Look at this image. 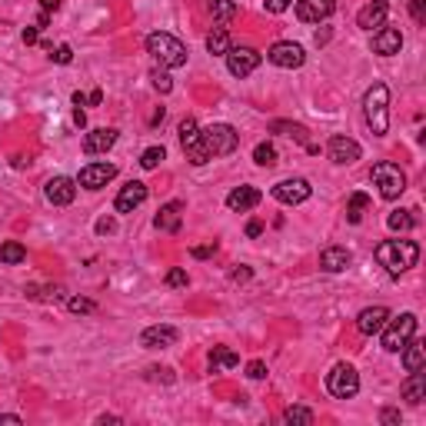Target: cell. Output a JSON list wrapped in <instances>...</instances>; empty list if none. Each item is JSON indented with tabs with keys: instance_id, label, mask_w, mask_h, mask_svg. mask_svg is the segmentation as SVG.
<instances>
[{
	"instance_id": "ffe728a7",
	"label": "cell",
	"mask_w": 426,
	"mask_h": 426,
	"mask_svg": "<svg viewBox=\"0 0 426 426\" xmlns=\"http://www.w3.org/2000/svg\"><path fill=\"white\" fill-rule=\"evenodd\" d=\"M403 51V34L396 30V27H380L373 37V53L380 57H393V53Z\"/></svg>"
},
{
	"instance_id": "7a4b0ae2",
	"label": "cell",
	"mask_w": 426,
	"mask_h": 426,
	"mask_svg": "<svg viewBox=\"0 0 426 426\" xmlns=\"http://www.w3.org/2000/svg\"><path fill=\"white\" fill-rule=\"evenodd\" d=\"M363 114H366V123L376 136L390 130V90H387V84H373L363 94Z\"/></svg>"
},
{
	"instance_id": "ee69618b",
	"label": "cell",
	"mask_w": 426,
	"mask_h": 426,
	"mask_svg": "<svg viewBox=\"0 0 426 426\" xmlns=\"http://www.w3.org/2000/svg\"><path fill=\"white\" fill-rule=\"evenodd\" d=\"M190 254L197 256V260H206V256H213V254H217V243H206V247H193Z\"/></svg>"
},
{
	"instance_id": "52a82bcc",
	"label": "cell",
	"mask_w": 426,
	"mask_h": 426,
	"mask_svg": "<svg viewBox=\"0 0 426 426\" xmlns=\"http://www.w3.org/2000/svg\"><path fill=\"white\" fill-rule=\"evenodd\" d=\"M326 390L333 393L337 400H350L360 393V373L350 363H337L330 373H326Z\"/></svg>"
},
{
	"instance_id": "4316f807",
	"label": "cell",
	"mask_w": 426,
	"mask_h": 426,
	"mask_svg": "<svg viewBox=\"0 0 426 426\" xmlns=\"http://www.w3.org/2000/svg\"><path fill=\"white\" fill-rule=\"evenodd\" d=\"M403 366H407V373L423 370V343H416V340L403 343Z\"/></svg>"
},
{
	"instance_id": "d590c367",
	"label": "cell",
	"mask_w": 426,
	"mask_h": 426,
	"mask_svg": "<svg viewBox=\"0 0 426 426\" xmlns=\"http://www.w3.org/2000/svg\"><path fill=\"white\" fill-rule=\"evenodd\" d=\"M283 420H287V423L310 426V423H313V413H310L307 407H290V409H287V413H283Z\"/></svg>"
},
{
	"instance_id": "e0dca14e",
	"label": "cell",
	"mask_w": 426,
	"mask_h": 426,
	"mask_svg": "<svg viewBox=\"0 0 426 426\" xmlns=\"http://www.w3.org/2000/svg\"><path fill=\"white\" fill-rule=\"evenodd\" d=\"M387 320H390V310L387 307H366V310H360L357 330L363 337H376V333L387 326Z\"/></svg>"
},
{
	"instance_id": "4dcf8cb0",
	"label": "cell",
	"mask_w": 426,
	"mask_h": 426,
	"mask_svg": "<svg viewBox=\"0 0 426 426\" xmlns=\"http://www.w3.org/2000/svg\"><path fill=\"white\" fill-rule=\"evenodd\" d=\"M210 14H213V20L223 27L227 20L237 14V0H210Z\"/></svg>"
},
{
	"instance_id": "ba28073f",
	"label": "cell",
	"mask_w": 426,
	"mask_h": 426,
	"mask_svg": "<svg viewBox=\"0 0 426 426\" xmlns=\"http://www.w3.org/2000/svg\"><path fill=\"white\" fill-rule=\"evenodd\" d=\"M180 147H184L190 163H197V167H204L206 160H210V154H206V147H204V130L197 127L193 117H187L180 123Z\"/></svg>"
},
{
	"instance_id": "bcb514c9",
	"label": "cell",
	"mask_w": 426,
	"mask_h": 426,
	"mask_svg": "<svg viewBox=\"0 0 426 426\" xmlns=\"http://www.w3.org/2000/svg\"><path fill=\"white\" fill-rule=\"evenodd\" d=\"M287 7H290V0H267V10L270 14H283Z\"/></svg>"
},
{
	"instance_id": "30bf717a",
	"label": "cell",
	"mask_w": 426,
	"mask_h": 426,
	"mask_svg": "<svg viewBox=\"0 0 426 426\" xmlns=\"http://www.w3.org/2000/svg\"><path fill=\"white\" fill-rule=\"evenodd\" d=\"M270 193H273V200H280V204H287V206H296V204H303V200H310L313 187H310V180H303V177H290V180H280Z\"/></svg>"
},
{
	"instance_id": "7dc6e473",
	"label": "cell",
	"mask_w": 426,
	"mask_h": 426,
	"mask_svg": "<svg viewBox=\"0 0 426 426\" xmlns=\"http://www.w3.org/2000/svg\"><path fill=\"white\" fill-rule=\"evenodd\" d=\"M380 420H383V423H387V426L400 423V409H383V413H380Z\"/></svg>"
},
{
	"instance_id": "ac0fdd59",
	"label": "cell",
	"mask_w": 426,
	"mask_h": 426,
	"mask_svg": "<svg viewBox=\"0 0 426 426\" xmlns=\"http://www.w3.org/2000/svg\"><path fill=\"white\" fill-rule=\"evenodd\" d=\"M387 14H390V3H387V0H370L357 14V27H363V30H380L383 20H387Z\"/></svg>"
},
{
	"instance_id": "277c9868",
	"label": "cell",
	"mask_w": 426,
	"mask_h": 426,
	"mask_svg": "<svg viewBox=\"0 0 426 426\" xmlns=\"http://www.w3.org/2000/svg\"><path fill=\"white\" fill-rule=\"evenodd\" d=\"M370 177H373V184L380 187V197H387V200H396V197L407 190V173L400 170L396 163H390V160L376 163Z\"/></svg>"
},
{
	"instance_id": "11a10c76",
	"label": "cell",
	"mask_w": 426,
	"mask_h": 426,
	"mask_svg": "<svg viewBox=\"0 0 426 426\" xmlns=\"http://www.w3.org/2000/svg\"><path fill=\"white\" fill-rule=\"evenodd\" d=\"M57 7H60L57 0H44V14H51V10H57Z\"/></svg>"
},
{
	"instance_id": "d6986e66",
	"label": "cell",
	"mask_w": 426,
	"mask_h": 426,
	"mask_svg": "<svg viewBox=\"0 0 426 426\" xmlns=\"http://www.w3.org/2000/svg\"><path fill=\"white\" fill-rule=\"evenodd\" d=\"M177 326H147L143 333H140V343L147 346V350H163V346H173L177 343Z\"/></svg>"
},
{
	"instance_id": "f907efd6",
	"label": "cell",
	"mask_w": 426,
	"mask_h": 426,
	"mask_svg": "<svg viewBox=\"0 0 426 426\" xmlns=\"http://www.w3.org/2000/svg\"><path fill=\"white\" fill-rule=\"evenodd\" d=\"M114 230H117V223H114V220H100V223H97V233H114Z\"/></svg>"
},
{
	"instance_id": "8992f818",
	"label": "cell",
	"mask_w": 426,
	"mask_h": 426,
	"mask_svg": "<svg viewBox=\"0 0 426 426\" xmlns=\"http://www.w3.org/2000/svg\"><path fill=\"white\" fill-rule=\"evenodd\" d=\"M380 333H383V350L400 353V350H403V343L413 340V333H416V317H413V313H400L393 323L387 320V326H383Z\"/></svg>"
},
{
	"instance_id": "7c38bea8",
	"label": "cell",
	"mask_w": 426,
	"mask_h": 426,
	"mask_svg": "<svg viewBox=\"0 0 426 426\" xmlns=\"http://www.w3.org/2000/svg\"><path fill=\"white\" fill-rule=\"evenodd\" d=\"M114 177H117V167H114V163H87L84 170H80V177H77V184L84 190H100V187H107Z\"/></svg>"
},
{
	"instance_id": "2e32d148",
	"label": "cell",
	"mask_w": 426,
	"mask_h": 426,
	"mask_svg": "<svg viewBox=\"0 0 426 426\" xmlns=\"http://www.w3.org/2000/svg\"><path fill=\"white\" fill-rule=\"evenodd\" d=\"M143 200H147V184H140V180H130L127 187H120L114 206H117V213H134V210L143 204Z\"/></svg>"
},
{
	"instance_id": "f5cc1de1",
	"label": "cell",
	"mask_w": 426,
	"mask_h": 426,
	"mask_svg": "<svg viewBox=\"0 0 426 426\" xmlns=\"http://www.w3.org/2000/svg\"><path fill=\"white\" fill-rule=\"evenodd\" d=\"M73 123H77V127H84V123H87V117H84V110H80V107L73 110Z\"/></svg>"
},
{
	"instance_id": "c3c4849f",
	"label": "cell",
	"mask_w": 426,
	"mask_h": 426,
	"mask_svg": "<svg viewBox=\"0 0 426 426\" xmlns=\"http://www.w3.org/2000/svg\"><path fill=\"white\" fill-rule=\"evenodd\" d=\"M260 233H263V223H260V220L247 223V237H260Z\"/></svg>"
},
{
	"instance_id": "3957f363",
	"label": "cell",
	"mask_w": 426,
	"mask_h": 426,
	"mask_svg": "<svg viewBox=\"0 0 426 426\" xmlns=\"http://www.w3.org/2000/svg\"><path fill=\"white\" fill-rule=\"evenodd\" d=\"M147 53H150L163 70H177L187 64V47L173 34H163V30H157V34L147 37Z\"/></svg>"
},
{
	"instance_id": "44dd1931",
	"label": "cell",
	"mask_w": 426,
	"mask_h": 426,
	"mask_svg": "<svg viewBox=\"0 0 426 426\" xmlns=\"http://www.w3.org/2000/svg\"><path fill=\"white\" fill-rule=\"evenodd\" d=\"M180 220H184V204L180 200H170V204L160 206V213H157V230H163V233H177L180 230Z\"/></svg>"
},
{
	"instance_id": "e575fe53",
	"label": "cell",
	"mask_w": 426,
	"mask_h": 426,
	"mask_svg": "<svg viewBox=\"0 0 426 426\" xmlns=\"http://www.w3.org/2000/svg\"><path fill=\"white\" fill-rule=\"evenodd\" d=\"M254 160L260 167H273V163H276V147H273V143H256Z\"/></svg>"
},
{
	"instance_id": "5bb4252c",
	"label": "cell",
	"mask_w": 426,
	"mask_h": 426,
	"mask_svg": "<svg viewBox=\"0 0 426 426\" xmlns=\"http://www.w3.org/2000/svg\"><path fill=\"white\" fill-rule=\"evenodd\" d=\"M337 10V0H296V17L303 24H320Z\"/></svg>"
},
{
	"instance_id": "ab89813d",
	"label": "cell",
	"mask_w": 426,
	"mask_h": 426,
	"mask_svg": "<svg viewBox=\"0 0 426 426\" xmlns=\"http://www.w3.org/2000/svg\"><path fill=\"white\" fill-rule=\"evenodd\" d=\"M187 283H190L187 270H170L167 273V287H187Z\"/></svg>"
},
{
	"instance_id": "cb8c5ba5",
	"label": "cell",
	"mask_w": 426,
	"mask_h": 426,
	"mask_svg": "<svg viewBox=\"0 0 426 426\" xmlns=\"http://www.w3.org/2000/svg\"><path fill=\"white\" fill-rule=\"evenodd\" d=\"M320 267L326 273H343L350 267V250L346 247H326L323 254H320Z\"/></svg>"
},
{
	"instance_id": "7bdbcfd3",
	"label": "cell",
	"mask_w": 426,
	"mask_h": 426,
	"mask_svg": "<svg viewBox=\"0 0 426 426\" xmlns=\"http://www.w3.org/2000/svg\"><path fill=\"white\" fill-rule=\"evenodd\" d=\"M51 57L57 60V64H70V60H73V51H70L67 44H60V47H57V51H53Z\"/></svg>"
},
{
	"instance_id": "9a60e30c",
	"label": "cell",
	"mask_w": 426,
	"mask_h": 426,
	"mask_svg": "<svg viewBox=\"0 0 426 426\" xmlns=\"http://www.w3.org/2000/svg\"><path fill=\"white\" fill-rule=\"evenodd\" d=\"M326 154H330L333 163L346 167V163H357L363 150H360L357 140H350V136H333V140H330V147H326Z\"/></svg>"
},
{
	"instance_id": "4fadbf2b",
	"label": "cell",
	"mask_w": 426,
	"mask_h": 426,
	"mask_svg": "<svg viewBox=\"0 0 426 426\" xmlns=\"http://www.w3.org/2000/svg\"><path fill=\"white\" fill-rule=\"evenodd\" d=\"M44 197H47L53 206L73 204V197H77V180H70V177H53V180H47V187H44Z\"/></svg>"
},
{
	"instance_id": "83f0119b",
	"label": "cell",
	"mask_w": 426,
	"mask_h": 426,
	"mask_svg": "<svg viewBox=\"0 0 426 426\" xmlns=\"http://www.w3.org/2000/svg\"><path fill=\"white\" fill-rule=\"evenodd\" d=\"M27 260V250H24V243L17 240H7V243H0V263H7V267H17Z\"/></svg>"
},
{
	"instance_id": "f546056e",
	"label": "cell",
	"mask_w": 426,
	"mask_h": 426,
	"mask_svg": "<svg viewBox=\"0 0 426 426\" xmlns=\"http://www.w3.org/2000/svg\"><path fill=\"white\" fill-rule=\"evenodd\" d=\"M270 130L273 134H287V136H293V140H300V143H307V134H310L303 123H290V120H273Z\"/></svg>"
},
{
	"instance_id": "6da1fadb",
	"label": "cell",
	"mask_w": 426,
	"mask_h": 426,
	"mask_svg": "<svg viewBox=\"0 0 426 426\" xmlns=\"http://www.w3.org/2000/svg\"><path fill=\"white\" fill-rule=\"evenodd\" d=\"M416 260H420V247L413 240H383L376 247V263L390 273V276L407 273L409 267H416Z\"/></svg>"
},
{
	"instance_id": "9c48e42d",
	"label": "cell",
	"mask_w": 426,
	"mask_h": 426,
	"mask_svg": "<svg viewBox=\"0 0 426 426\" xmlns=\"http://www.w3.org/2000/svg\"><path fill=\"white\" fill-rule=\"evenodd\" d=\"M267 60H270L273 67L296 70V67H303L307 53H303V47H300V44H293V40H280V44H273L270 51H267Z\"/></svg>"
},
{
	"instance_id": "484cf974",
	"label": "cell",
	"mask_w": 426,
	"mask_h": 426,
	"mask_svg": "<svg viewBox=\"0 0 426 426\" xmlns=\"http://www.w3.org/2000/svg\"><path fill=\"white\" fill-rule=\"evenodd\" d=\"M237 363H240V357L230 350V346H213V350H210V370H213V373L233 370Z\"/></svg>"
},
{
	"instance_id": "f6af8a7d",
	"label": "cell",
	"mask_w": 426,
	"mask_h": 426,
	"mask_svg": "<svg viewBox=\"0 0 426 426\" xmlns=\"http://www.w3.org/2000/svg\"><path fill=\"white\" fill-rule=\"evenodd\" d=\"M250 276H254V270H250V267H237V270L230 273V280H233V283H247Z\"/></svg>"
},
{
	"instance_id": "f1b7e54d",
	"label": "cell",
	"mask_w": 426,
	"mask_h": 426,
	"mask_svg": "<svg viewBox=\"0 0 426 426\" xmlns=\"http://www.w3.org/2000/svg\"><path fill=\"white\" fill-rule=\"evenodd\" d=\"M206 51L213 53V57H223V53L230 51V34H227V27H213V30L206 34Z\"/></svg>"
},
{
	"instance_id": "d6a6232c",
	"label": "cell",
	"mask_w": 426,
	"mask_h": 426,
	"mask_svg": "<svg viewBox=\"0 0 426 426\" xmlns=\"http://www.w3.org/2000/svg\"><path fill=\"white\" fill-rule=\"evenodd\" d=\"M366 206H370V197H366V193H353V197H350V204H346V220L360 223V220H363V210H366Z\"/></svg>"
},
{
	"instance_id": "74e56055",
	"label": "cell",
	"mask_w": 426,
	"mask_h": 426,
	"mask_svg": "<svg viewBox=\"0 0 426 426\" xmlns=\"http://www.w3.org/2000/svg\"><path fill=\"white\" fill-rule=\"evenodd\" d=\"M67 307L73 310V313H94V310H97V303H94V300H84V296H73Z\"/></svg>"
},
{
	"instance_id": "60d3db41",
	"label": "cell",
	"mask_w": 426,
	"mask_h": 426,
	"mask_svg": "<svg viewBox=\"0 0 426 426\" xmlns=\"http://www.w3.org/2000/svg\"><path fill=\"white\" fill-rule=\"evenodd\" d=\"M409 14H413L416 24H423L426 20V0H409Z\"/></svg>"
},
{
	"instance_id": "603a6c76",
	"label": "cell",
	"mask_w": 426,
	"mask_h": 426,
	"mask_svg": "<svg viewBox=\"0 0 426 426\" xmlns=\"http://www.w3.org/2000/svg\"><path fill=\"white\" fill-rule=\"evenodd\" d=\"M114 143H117V130H107V127L90 130V134L84 136V150L87 154H103V150H110Z\"/></svg>"
},
{
	"instance_id": "d4e9b609",
	"label": "cell",
	"mask_w": 426,
	"mask_h": 426,
	"mask_svg": "<svg viewBox=\"0 0 426 426\" xmlns=\"http://www.w3.org/2000/svg\"><path fill=\"white\" fill-rule=\"evenodd\" d=\"M403 400L407 403H413V407H420L426 400V376H423V370H413L409 373V380L403 383Z\"/></svg>"
},
{
	"instance_id": "db71d44e",
	"label": "cell",
	"mask_w": 426,
	"mask_h": 426,
	"mask_svg": "<svg viewBox=\"0 0 426 426\" xmlns=\"http://www.w3.org/2000/svg\"><path fill=\"white\" fill-rule=\"evenodd\" d=\"M100 100H103V94H100V90H94V94L87 97V103H94V107H97V103H100Z\"/></svg>"
},
{
	"instance_id": "5b68a950",
	"label": "cell",
	"mask_w": 426,
	"mask_h": 426,
	"mask_svg": "<svg viewBox=\"0 0 426 426\" xmlns=\"http://www.w3.org/2000/svg\"><path fill=\"white\" fill-rule=\"evenodd\" d=\"M204 147L210 157H227L240 147V134L230 123H213V127L204 130Z\"/></svg>"
},
{
	"instance_id": "8d00e7d4",
	"label": "cell",
	"mask_w": 426,
	"mask_h": 426,
	"mask_svg": "<svg viewBox=\"0 0 426 426\" xmlns=\"http://www.w3.org/2000/svg\"><path fill=\"white\" fill-rule=\"evenodd\" d=\"M30 296H40V300H57V296H64V290H60V287H44V290H40V287H30Z\"/></svg>"
},
{
	"instance_id": "8fae6325",
	"label": "cell",
	"mask_w": 426,
	"mask_h": 426,
	"mask_svg": "<svg viewBox=\"0 0 426 426\" xmlns=\"http://www.w3.org/2000/svg\"><path fill=\"white\" fill-rule=\"evenodd\" d=\"M223 57H227V67H230L233 77H250L260 67V53L254 47H230Z\"/></svg>"
},
{
	"instance_id": "836d02e7",
	"label": "cell",
	"mask_w": 426,
	"mask_h": 426,
	"mask_svg": "<svg viewBox=\"0 0 426 426\" xmlns=\"http://www.w3.org/2000/svg\"><path fill=\"white\" fill-rule=\"evenodd\" d=\"M163 157H167V150H163V147H147V150L140 154V167H143V170H157Z\"/></svg>"
},
{
	"instance_id": "7402d4cb",
	"label": "cell",
	"mask_w": 426,
	"mask_h": 426,
	"mask_svg": "<svg viewBox=\"0 0 426 426\" xmlns=\"http://www.w3.org/2000/svg\"><path fill=\"white\" fill-rule=\"evenodd\" d=\"M260 200H263V193H260L256 187H237V190H230V197H227V206L243 213V210H254Z\"/></svg>"
},
{
	"instance_id": "f35d334b",
	"label": "cell",
	"mask_w": 426,
	"mask_h": 426,
	"mask_svg": "<svg viewBox=\"0 0 426 426\" xmlns=\"http://www.w3.org/2000/svg\"><path fill=\"white\" fill-rule=\"evenodd\" d=\"M150 77H154V87L160 90V94H170V87H173V84H170V77H167L163 70H154Z\"/></svg>"
},
{
	"instance_id": "816d5d0a",
	"label": "cell",
	"mask_w": 426,
	"mask_h": 426,
	"mask_svg": "<svg viewBox=\"0 0 426 426\" xmlns=\"http://www.w3.org/2000/svg\"><path fill=\"white\" fill-rule=\"evenodd\" d=\"M0 423H24V420H20V416H14V413H3V416H0Z\"/></svg>"
},
{
	"instance_id": "681fc988",
	"label": "cell",
	"mask_w": 426,
	"mask_h": 426,
	"mask_svg": "<svg viewBox=\"0 0 426 426\" xmlns=\"http://www.w3.org/2000/svg\"><path fill=\"white\" fill-rule=\"evenodd\" d=\"M37 40H40V30H37V27H27V30H24V44H37Z\"/></svg>"
},
{
	"instance_id": "b9f144b4",
	"label": "cell",
	"mask_w": 426,
	"mask_h": 426,
	"mask_svg": "<svg viewBox=\"0 0 426 426\" xmlns=\"http://www.w3.org/2000/svg\"><path fill=\"white\" fill-rule=\"evenodd\" d=\"M247 376H250V380H263V376H267V363H263V360H254V363L247 366Z\"/></svg>"
},
{
	"instance_id": "1f68e13d",
	"label": "cell",
	"mask_w": 426,
	"mask_h": 426,
	"mask_svg": "<svg viewBox=\"0 0 426 426\" xmlns=\"http://www.w3.org/2000/svg\"><path fill=\"white\" fill-rule=\"evenodd\" d=\"M387 223H390V230L407 233V230H413V227H416V217H413V210H393L390 217H387Z\"/></svg>"
}]
</instances>
